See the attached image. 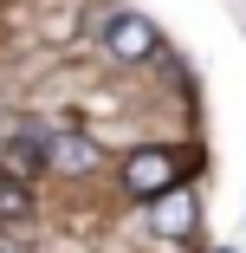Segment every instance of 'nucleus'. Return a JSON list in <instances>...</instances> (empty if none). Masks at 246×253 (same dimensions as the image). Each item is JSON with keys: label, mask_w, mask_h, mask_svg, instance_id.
I'll list each match as a JSON object with an SVG mask.
<instances>
[{"label": "nucleus", "mask_w": 246, "mask_h": 253, "mask_svg": "<svg viewBox=\"0 0 246 253\" xmlns=\"http://www.w3.org/2000/svg\"><path fill=\"white\" fill-rule=\"evenodd\" d=\"M0 214H7V221H33V195L20 182H0Z\"/></svg>", "instance_id": "nucleus-6"}, {"label": "nucleus", "mask_w": 246, "mask_h": 253, "mask_svg": "<svg viewBox=\"0 0 246 253\" xmlns=\"http://www.w3.org/2000/svg\"><path fill=\"white\" fill-rule=\"evenodd\" d=\"M175 182H181V156H169V149H136V156L123 163V188H130V195H149V201H156V195H169Z\"/></svg>", "instance_id": "nucleus-1"}, {"label": "nucleus", "mask_w": 246, "mask_h": 253, "mask_svg": "<svg viewBox=\"0 0 246 253\" xmlns=\"http://www.w3.org/2000/svg\"><path fill=\"white\" fill-rule=\"evenodd\" d=\"M39 156H45V169L84 175V169H97V143H91V136H71V130H59V136H45V143H39Z\"/></svg>", "instance_id": "nucleus-2"}, {"label": "nucleus", "mask_w": 246, "mask_h": 253, "mask_svg": "<svg viewBox=\"0 0 246 253\" xmlns=\"http://www.w3.org/2000/svg\"><path fill=\"white\" fill-rule=\"evenodd\" d=\"M110 52H117L123 65L149 59V52H156V26L142 20V13H117V20H110Z\"/></svg>", "instance_id": "nucleus-3"}, {"label": "nucleus", "mask_w": 246, "mask_h": 253, "mask_svg": "<svg viewBox=\"0 0 246 253\" xmlns=\"http://www.w3.org/2000/svg\"><path fill=\"white\" fill-rule=\"evenodd\" d=\"M0 156H7V182H20V175H33V169L45 163L33 136H20V143H7V149H0Z\"/></svg>", "instance_id": "nucleus-5"}, {"label": "nucleus", "mask_w": 246, "mask_h": 253, "mask_svg": "<svg viewBox=\"0 0 246 253\" xmlns=\"http://www.w3.org/2000/svg\"><path fill=\"white\" fill-rule=\"evenodd\" d=\"M194 221H201V214H194V201H188V195H175V188H169V195L156 201V234H162V240H188V234H194Z\"/></svg>", "instance_id": "nucleus-4"}]
</instances>
